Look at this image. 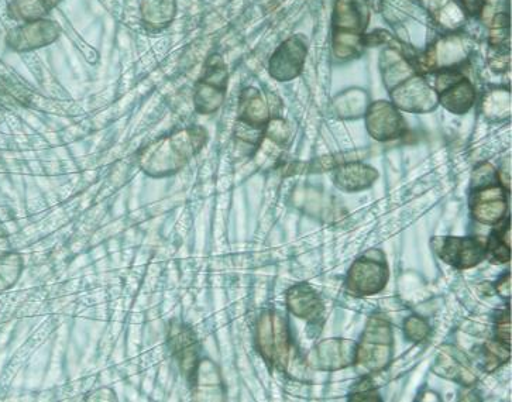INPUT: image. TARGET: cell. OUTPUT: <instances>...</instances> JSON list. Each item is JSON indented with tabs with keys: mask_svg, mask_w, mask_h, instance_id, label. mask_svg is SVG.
Segmentation results:
<instances>
[{
	"mask_svg": "<svg viewBox=\"0 0 512 402\" xmlns=\"http://www.w3.org/2000/svg\"><path fill=\"white\" fill-rule=\"evenodd\" d=\"M373 256V253H371ZM388 280V270L386 261L370 257V254L363 259L357 260L349 271L347 277V287L356 295L377 294L386 287Z\"/></svg>",
	"mask_w": 512,
	"mask_h": 402,
	"instance_id": "5b68a950",
	"label": "cell"
},
{
	"mask_svg": "<svg viewBox=\"0 0 512 402\" xmlns=\"http://www.w3.org/2000/svg\"><path fill=\"white\" fill-rule=\"evenodd\" d=\"M436 370H438L439 376L459 381L465 386H472L473 383H476V376L470 369V364L467 362L465 355L452 349V347H449L448 352L446 350L441 352L438 363H436Z\"/></svg>",
	"mask_w": 512,
	"mask_h": 402,
	"instance_id": "4fadbf2b",
	"label": "cell"
},
{
	"mask_svg": "<svg viewBox=\"0 0 512 402\" xmlns=\"http://www.w3.org/2000/svg\"><path fill=\"white\" fill-rule=\"evenodd\" d=\"M22 267V257L17 253H8L0 257V292L9 290L16 284Z\"/></svg>",
	"mask_w": 512,
	"mask_h": 402,
	"instance_id": "ffe728a7",
	"label": "cell"
},
{
	"mask_svg": "<svg viewBox=\"0 0 512 402\" xmlns=\"http://www.w3.org/2000/svg\"><path fill=\"white\" fill-rule=\"evenodd\" d=\"M208 140L202 127L194 126L177 130L149 144L140 151L139 166L153 178H166L177 174L197 156Z\"/></svg>",
	"mask_w": 512,
	"mask_h": 402,
	"instance_id": "6da1fadb",
	"label": "cell"
},
{
	"mask_svg": "<svg viewBox=\"0 0 512 402\" xmlns=\"http://www.w3.org/2000/svg\"><path fill=\"white\" fill-rule=\"evenodd\" d=\"M287 305L291 314L302 319H318L323 312L321 298L308 284H298L287 292Z\"/></svg>",
	"mask_w": 512,
	"mask_h": 402,
	"instance_id": "8fae6325",
	"label": "cell"
},
{
	"mask_svg": "<svg viewBox=\"0 0 512 402\" xmlns=\"http://www.w3.org/2000/svg\"><path fill=\"white\" fill-rule=\"evenodd\" d=\"M256 345L271 367L285 371L291 356V338L287 321L276 311H266L256 326Z\"/></svg>",
	"mask_w": 512,
	"mask_h": 402,
	"instance_id": "7a4b0ae2",
	"label": "cell"
},
{
	"mask_svg": "<svg viewBox=\"0 0 512 402\" xmlns=\"http://www.w3.org/2000/svg\"><path fill=\"white\" fill-rule=\"evenodd\" d=\"M405 335L412 342H422L429 335L428 322L425 319L418 318V316H411L405 321Z\"/></svg>",
	"mask_w": 512,
	"mask_h": 402,
	"instance_id": "603a6c76",
	"label": "cell"
},
{
	"mask_svg": "<svg viewBox=\"0 0 512 402\" xmlns=\"http://www.w3.org/2000/svg\"><path fill=\"white\" fill-rule=\"evenodd\" d=\"M393 357V332L386 316H371L364 331L362 343L357 346L356 362L363 369L380 371L386 369Z\"/></svg>",
	"mask_w": 512,
	"mask_h": 402,
	"instance_id": "3957f363",
	"label": "cell"
},
{
	"mask_svg": "<svg viewBox=\"0 0 512 402\" xmlns=\"http://www.w3.org/2000/svg\"><path fill=\"white\" fill-rule=\"evenodd\" d=\"M228 87V72L221 58L212 57L195 87V109L209 115L221 108Z\"/></svg>",
	"mask_w": 512,
	"mask_h": 402,
	"instance_id": "277c9868",
	"label": "cell"
},
{
	"mask_svg": "<svg viewBox=\"0 0 512 402\" xmlns=\"http://www.w3.org/2000/svg\"><path fill=\"white\" fill-rule=\"evenodd\" d=\"M511 228L510 221L501 230H496L490 236L486 245V254H489L493 263H507L510 261L511 249Z\"/></svg>",
	"mask_w": 512,
	"mask_h": 402,
	"instance_id": "d6986e66",
	"label": "cell"
},
{
	"mask_svg": "<svg viewBox=\"0 0 512 402\" xmlns=\"http://www.w3.org/2000/svg\"><path fill=\"white\" fill-rule=\"evenodd\" d=\"M379 397L377 395L376 391H374L373 386H371L370 383H366V381H363L362 384H359V387H357V390L355 393L352 394V397H350V400L352 401H374L377 400Z\"/></svg>",
	"mask_w": 512,
	"mask_h": 402,
	"instance_id": "d4e9b609",
	"label": "cell"
},
{
	"mask_svg": "<svg viewBox=\"0 0 512 402\" xmlns=\"http://www.w3.org/2000/svg\"><path fill=\"white\" fill-rule=\"evenodd\" d=\"M474 218L484 225H494L504 218L507 213L505 190L500 185L474 191L472 199Z\"/></svg>",
	"mask_w": 512,
	"mask_h": 402,
	"instance_id": "ba28073f",
	"label": "cell"
},
{
	"mask_svg": "<svg viewBox=\"0 0 512 402\" xmlns=\"http://www.w3.org/2000/svg\"><path fill=\"white\" fill-rule=\"evenodd\" d=\"M441 102L449 111L456 113H465L469 111L474 99V91L469 82H453L448 91H441Z\"/></svg>",
	"mask_w": 512,
	"mask_h": 402,
	"instance_id": "ac0fdd59",
	"label": "cell"
},
{
	"mask_svg": "<svg viewBox=\"0 0 512 402\" xmlns=\"http://www.w3.org/2000/svg\"><path fill=\"white\" fill-rule=\"evenodd\" d=\"M174 0H144L142 6L143 20L153 30L167 27L174 19Z\"/></svg>",
	"mask_w": 512,
	"mask_h": 402,
	"instance_id": "2e32d148",
	"label": "cell"
},
{
	"mask_svg": "<svg viewBox=\"0 0 512 402\" xmlns=\"http://www.w3.org/2000/svg\"><path fill=\"white\" fill-rule=\"evenodd\" d=\"M60 2L61 0H17V9L20 16L26 19H39Z\"/></svg>",
	"mask_w": 512,
	"mask_h": 402,
	"instance_id": "44dd1931",
	"label": "cell"
},
{
	"mask_svg": "<svg viewBox=\"0 0 512 402\" xmlns=\"http://www.w3.org/2000/svg\"><path fill=\"white\" fill-rule=\"evenodd\" d=\"M168 346H170L175 362L180 366L181 373L191 383L195 370L201 362L197 335L184 322H171L170 329H168Z\"/></svg>",
	"mask_w": 512,
	"mask_h": 402,
	"instance_id": "8992f818",
	"label": "cell"
},
{
	"mask_svg": "<svg viewBox=\"0 0 512 402\" xmlns=\"http://www.w3.org/2000/svg\"><path fill=\"white\" fill-rule=\"evenodd\" d=\"M357 345L349 340H325L316 347L318 366L325 370H338L356 362Z\"/></svg>",
	"mask_w": 512,
	"mask_h": 402,
	"instance_id": "9c48e42d",
	"label": "cell"
},
{
	"mask_svg": "<svg viewBox=\"0 0 512 402\" xmlns=\"http://www.w3.org/2000/svg\"><path fill=\"white\" fill-rule=\"evenodd\" d=\"M498 184V174L490 164H483L474 171L473 187L474 191L483 190V188L494 187Z\"/></svg>",
	"mask_w": 512,
	"mask_h": 402,
	"instance_id": "7402d4cb",
	"label": "cell"
},
{
	"mask_svg": "<svg viewBox=\"0 0 512 402\" xmlns=\"http://www.w3.org/2000/svg\"><path fill=\"white\" fill-rule=\"evenodd\" d=\"M270 119L267 103L256 89H246L240 98L239 120L242 125L260 130L266 127Z\"/></svg>",
	"mask_w": 512,
	"mask_h": 402,
	"instance_id": "5bb4252c",
	"label": "cell"
},
{
	"mask_svg": "<svg viewBox=\"0 0 512 402\" xmlns=\"http://www.w3.org/2000/svg\"><path fill=\"white\" fill-rule=\"evenodd\" d=\"M60 34L56 23L51 22H34L30 26L24 27L22 33L19 34V44L22 48H36L50 44L51 41L57 39Z\"/></svg>",
	"mask_w": 512,
	"mask_h": 402,
	"instance_id": "e0dca14e",
	"label": "cell"
},
{
	"mask_svg": "<svg viewBox=\"0 0 512 402\" xmlns=\"http://www.w3.org/2000/svg\"><path fill=\"white\" fill-rule=\"evenodd\" d=\"M401 123V116L386 102L374 106L367 118L370 133L379 140L394 139L398 136L402 129Z\"/></svg>",
	"mask_w": 512,
	"mask_h": 402,
	"instance_id": "7c38bea8",
	"label": "cell"
},
{
	"mask_svg": "<svg viewBox=\"0 0 512 402\" xmlns=\"http://www.w3.org/2000/svg\"><path fill=\"white\" fill-rule=\"evenodd\" d=\"M377 173L373 168L364 164L353 163L340 167L336 173L335 181L340 190L355 192L369 188L376 180Z\"/></svg>",
	"mask_w": 512,
	"mask_h": 402,
	"instance_id": "9a60e30c",
	"label": "cell"
},
{
	"mask_svg": "<svg viewBox=\"0 0 512 402\" xmlns=\"http://www.w3.org/2000/svg\"><path fill=\"white\" fill-rule=\"evenodd\" d=\"M436 247L439 257L453 267L465 270L477 266L486 254V245L479 239L472 237H442Z\"/></svg>",
	"mask_w": 512,
	"mask_h": 402,
	"instance_id": "52a82bcc",
	"label": "cell"
},
{
	"mask_svg": "<svg viewBox=\"0 0 512 402\" xmlns=\"http://www.w3.org/2000/svg\"><path fill=\"white\" fill-rule=\"evenodd\" d=\"M190 384L194 387L195 400L218 401L222 400L223 394H225L223 393L221 373L211 360L199 362Z\"/></svg>",
	"mask_w": 512,
	"mask_h": 402,
	"instance_id": "30bf717a",
	"label": "cell"
},
{
	"mask_svg": "<svg viewBox=\"0 0 512 402\" xmlns=\"http://www.w3.org/2000/svg\"><path fill=\"white\" fill-rule=\"evenodd\" d=\"M497 338L498 342L504 343V345H511V319L510 314H505L498 319L497 322Z\"/></svg>",
	"mask_w": 512,
	"mask_h": 402,
	"instance_id": "cb8c5ba5",
	"label": "cell"
}]
</instances>
